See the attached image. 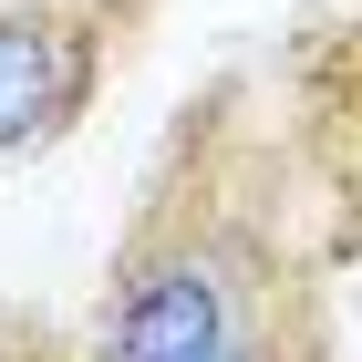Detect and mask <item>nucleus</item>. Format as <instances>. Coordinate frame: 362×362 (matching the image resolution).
<instances>
[{
	"label": "nucleus",
	"mask_w": 362,
	"mask_h": 362,
	"mask_svg": "<svg viewBox=\"0 0 362 362\" xmlns=\"http://www.w3.org/2000/svg\"><path fill=\"white\" fill-rule=\"evenodd\" d=\"M300 290L310 279L279 238L269 197H249L218 156H197V176H166L145 197L135 238L114 249V279L83 321V362H218Z\"/></svg>",
	"instance_id": "1"
},
{
	"label": "nucleus",
	"mask_w": 362,
	"mask_h": 362,
	"mask_svg": "<svg viewBox=\"0 0 362 362\" xmlns=\"http://www.w3.org/2000/svg\"><path fill=\"white\" fill-rule=\"evenodd\" d=\"M104 62H114L104 0H0V166L52 156L93 114Z\"/></svg>",
	"instance_id": "2"
},
{
	"label": "nucleus",
	"mask_w": 362,
	"mask_h": 362,
	"mask_svg": "<svg viewBox=\"0 0 362 362\" xmlns=\"http://www.w3.org/2000/svg\"><path fill=\"white\" fill-rule=\"evenodd\" d=\"M218 362H332V310H321V290H300L290 310H269L249 341H228Z\"/></svg>",
	"instance_id": "3"
}]
</instances>
